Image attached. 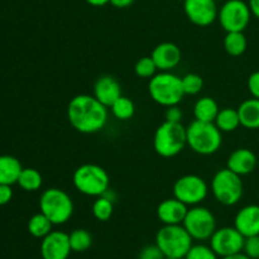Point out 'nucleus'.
Segmentation results:
<instances>
[{"instance_id": "nucleus-32", "label": "nucleus", "mask_w": 259, "mask_h": 259, "mask_svg": "<svg viewBox=\"0 0 259 259\" xmlns=\"http://www.w3.org/2000/svg\"><path fill=\"white\" fill-rule=\"evenodd\" d=\"M219 255L211 249L210 245L195 244L190 248L185 259H218Z\"/></svg>"}, {"instance_id": "nucleus-35", "label": "nucleus", "mask_w": 259, "mask_h": 259, "mask_svg": "<svg viewBox=\"0 0 259 259\" xmlns=\"http://www.w3.org/2000/svg\"><path fill=\"white\" fill-rule=\"evenodd\" d=\"M182 110L179 108V105H172L168 106L166 109V113H164V118L167 121H172V123H181L182 120Z\"/></svg>"}, {"instance_id": "nucleus-11", "label": "nucleus", "mask_w": 259, "mask_h": 259, "mask_svg": "<svg viewBox=\"0 0 259 259\" xmlns=\"http://www.w3.org/2000/svg\"><path fill=\"white\" fill-rule=\"evenodd\" d=\"M252 18L248 3L243 0H228L219 9L218 20L225 32H244Z\"/></svg>"}, {"instance_id": "nucleus-23", "label": "nucleus", "mask_w": 259, "mask_h": 259, "mask_svg": "<svg viewBox=\"0 0 259 259\" xmlns=\"http://www.w3.org/2000/svg\"><path fill=\"white\" fill-rule=\"evenodd\" d=\"M214 124L218 126V129H219L222 133H230V132H234L235 129H238V126L240 125V119L238 110L232 108L220 109Z\"/></svg>"}, {"instance_id": "nucleus-34", "label": "nucleus", "mask_w": 259, "mask_h": 259, "mask_svg": "<svg viewBox=\"0 0 259 259\" xmlns=\"http://www.w3.org/2000/svg\"><path fill=\"white\" fill-rule=\"evenodd\" d=\"M138 259H166L162 250L157 247V244L146 245L139 253Z\"/></svg>"}, {"instance_id": "nucleus-42", "label": "nucleus", "mask_w": 259, "mask_h": 259, "mask_svg": "<svg viewBox=\"0 0 259 259\" xmlns=\"http://www.w3.org/2000/svg\"><path fill=\"white\" fill-rule=\"evenodd\" d=\"M167 259H185V258H167Z\"/></svg>"}, {"instance_id": "nucleus-6", "label": "nucleus", "mask_w": 259, "mask_h": 259, "mask_svg": "<svg viewBox=\"0 0 259 259\" xmlns=\"http://www.w3.org/2000/svg\"><path fill=\"white\" fill-rule=\"evenodd\" d=\"M39 210L53 225H62L72 218L75 206L71 196L65 190L51 187L40 195Z\"/></svg>"}, {"instance_id": "nucleus-13", "label": "nucleus", "mask_w": 259, "mask_h": 259, "mask_svg": "<svg viewBox=\"0 0 259 259\" xmlns=\"http://www.w3.org/2000/svg\"><path fill=\"white\" fill-rule=\"evenodd\" d=\"M187 19L199 27H207L218 19L219 9L215 0H184Z\"/></svg>"}, {"instance_id": "nucleus-31", "label": "nucleus", "mask_w": 259, "mask_h": 259, "mask_svg": "<svg viewBox=\"0 0 259 259\" xmlns=\"http://www.w3.org/2000/svg\"><path fill=\"white\" fill-rule=\"evenodd\" d=\"M185 95H197L204 88V80L197 73H187L181 77Z\"/></svg>"}, {"instance_id": "nucleus-38", "label": "nucleus", "mask_w": 259, "mask_h": 259, "mask_svg": "<svg viewBox=\"0 0 259 259\" xmlns=\"http://www.w3.org/2000/svg\"><path fill=\"white\" fill-rule=\"evenodd\" d=\"M134 2L136 0H110V4L118 9H125V8L131 7Z\"/></svg>"}, {"instance_id": "nucleus-8", "label": "nucleus", "mask_w": 259, "mask_h": 259, "mask_svg": "<svg viewBox=\"0 0 259 259\" xmlns=\"http://www.w3.org/2000/svg\"><path fill=\"white\" fill-rule=\"evenodd\" d=\"M211 192L218 202L225 206L237 205L242 200L244 186L242 176L229 168L219 169L211 180Z\"/></svg>"}, {"instance_id": "nucleus-27", "label": "nucleus", "mask_w": 259, "mask_h": 259, "mask_svg": "<svg viewBox=\"0 0 259 259\" xmlns=\"http://www.w3.org/2000/svg\"><path fill=\"white\" fill-rule=\"evenodd\" d=\"M109 109H110L114 118L121 121L132 119L134 116V113H136V105H134L133 101L123 95H121Z\"/></svg>"}, {"instance_id": "nucleus-41", "label": "nucleus", "mask_w": 259, "mask_h": 259, "mask_svg": "<svg viewBox=\"0 0 259 259\" xmlns=\"http://www.w3.org/2000/svg\"><path fill=\"white\" fill-rule=\"evenodd\" d=\"M222 259H252L248 257L245 253L240 252V253H235V254H232V255H228V257H223Z\"/></svg>"}, {"instance_id": "nucleus-28", "label": "nucleus", "mask_w": 259, "mask_h": 259, "mask_svg": "<svg viewBox=\"0 0 259 259\" xmlns=\"http://www.w3.org/2000/svg\"><path fill=\"white\" fill-rule=\"evenodd\" d=\"M68 238L72 252H85L93 244V237L85 229H75L71 234H68Z\"/></svg>"}, {"instance_id": "nucleus-18", "label": "nucleus", "mask_w": 259, "mask_h": 259, "mask_svg": "<svg viewBox=\"0 0 259 259\" xmlns=\"http://www.w3.org/2000/svg\"><path fill=\"white\" fill-rule=\"evenodd\" d=\"M94 96L106 108H110L121 96V86L115 77L103 75L94 85Z\"/></svg>"}, {"instance_id": "nucleus-2", "label": "nucleus", "mask_w": 259, "mask_h": 259, "mask_svg": "<svg viewBox=\"0 0 259 259\" xmlns=\"http://www.w3.org/2000/svg\"><path fill=\"white\" fill-rule=\"evenodd\" d=\"M148 93L154 103L164 108L179 105L185 96L181 77L171 71H161L149 78Z\"/></svg>"}, {"instance_id": "nucleus-22", "label": "nucleus", "mask_w": 259, "mask_h": 259, "mask_svg": "<svg viewBox=\"0 0 259 259\" xmlns=\"http://www.w3.org/2000/svg\"><path fill=\"white\" fill-rule=\"evenodd\" d=\"M219 110L220 108L215 99L210 98V96L200 98L194 105L195 120L205 121V123H214Z\"/></svg>"}, {"instance_id": "nucleus-24", "label": "nucleus", "mask_w": 259, "mask_h": 259, "mask_svg": "<svg viewBox=\"0 0 259 259\" xmlns=\"http://www.w3.org/2000/svg\"><path fill=\"white\" fill-rule=\"evenodd\" d=\"M247 37L244 32H228L224 37V50L233 57H239L247 51Z\"/></svg>"}, {"instance_id": "nucleus-30", "label": "nucleus", "mask_w": 259, "mask_h": 259, "mask_svg": "<svg viewBox=\"0 0 259 259\" xmlns=\"http://www.w3.org/2000/svg\"><path fill=\"white\" fill-rule=\"evenodd\" d=\"M157 71H158V68H157L156 63L151 56L139 58L134 66V72L141 78H152L156 75Z\"/></svg>"}, {"instance_id": "nucleus-5", "label": "nucleus", "mask_w": 259, "mask_h": 259, "mask_svg": "<svg viewBox=\"0 0 259 259\" xmlns=\"http://www.w3.org/2000/svg\"><path fill=\"white\" fill-rule=\"evenodd\" d=\"M75 189L80 194L99 197L110 187L109 174L99 164L85 163L75 169L72 176Z\"/></svg>"}, {"instance_id": "nucleus-21", "label": "nucleus", "mask_w": 259, "mask_h": 259, "mask_svg": "<svg viewBox=\"0 0 259 259\" xmlns=\"http://www.w3.org/2000/svg\"><path fill=\"white\" fill-rule=\"evenodd\" d=\"M237 110L239 114L240 125L247 129H259V99H247Z\"/></svg>"}, {"instance_id": "nucleus-19", "label": "nucleus", "mask_w": 259, "mask_h": 259, "mask_svg": "<svg viewBox=\"0 0 259 259\" xmlns=\"http://www.w3.org/2000/svg\"><path fill=\"white\" fill-rule=\"evenodd\" d=\"M257 167V156L248 148H238L230 153L227 161V168L239 176L252 174Z\"/></svg>"}, {"instance_id": "nucleus-43", "label": "nucleus", "mask_w": 259, "mask_h": 259, "mask_svg": "<svg viewBox=\"0 0 259 259\" xmlns=\"http://www.w3.org/2000/svg\"><path fill=\"white\" fill-rule=\"evenodd\" d=\"M258 199H259V190H258Z\"/></svg>"}, {"instance_id": "nucleus-7", "label": "nucleus", "mask_w": 259, "mask_h": 259, "mask_svg": "<svg viewBox=\"0 0 259 259\" xmlns=\"http://www.w3.org/2000/svg\"><path fill=\"white\" fill-rule=\"evenodd\" d=\"M192 238L182 224L163 225L156 234V244L164 257L185 258L192 247Z\"/></svg>"}, {"instance_id": "nucleus-36", "label": "nucleus", "mask_w": 259, "mask_h": 259, "mask_svg": "<svg viewBox=\"0 0 259 259\" xmlns=\"http://www.w3.org/2000/svg\"><path fill=\"white\" fill-rule=\"evenodd\" d=\"M247 86L252 98L259 99V71L250 73V76L248 77Z\"/></svg>"}, {"instance_id": "nucleus-37", "label": "nucleus", "mask_w": 259, "mask_h": 259, "mask_svg": "<svg viewBox=\"0 0 259 259\" xmlns=\"http://www.w3.org/2000/svg\"><path fill=\"white\" fill-rule=\"evenodd\" d=\"M13 199V190L9 185L0 184V206L7 205Z\"/></svg>"}, {"instance_id": "nucleus-33", "label": "nucleus", "mask_w": 259, "mask_h": 259, "mask_svg": "<svg viewBox=\"0 0 259 259\" xmlns=\"http://www.w3.org/2000/svg\"><path fill=\"white\" fill-rule=\"evenodd\" d=\"M243 253L252 259H259V235L245 238Z\"/></svg>"}, {"instance_id": "nucleus-20", "label": "nucleus", "mask_w": 259, "mask_h": 259, "mask_svg": "<svg viewBox=\"0 0 259 259\" xmlns=\"http://www.w3.org/2000/svg\"><path fill=\"white\" fill-rule=\"evenodd\" d=\"M22 169L23 167L19 159L8 154L0 156V184L9 186L18 184Z\"/></svg>"}, {"instance_id": "nucleus-16", "label": "nucleus", "mask_w": 259, "mask_h": 259, "mask_svg": "<svg viewBox=\"0 0 259 259\" xmlns=\"http://www.w3.org/2000/svg\"><path fill=\"white\" fill-rule=\"evenodd\" d=\"M234 228L244 238L259 235V205L242 207L234 218Z\"/></svg>"}, {"instance_id": "nucleus-29", "label": "nucleus", "mask_w": 259, "mask_h": 259, "mask_svg": "<svg viewBox=\"0 0 259 259\" xmlns=\"http://www.w3.org/2000/svg\"><path fill=\"white\" fill-rule=\"evenodd\" d=\"M93 215L99 222H108L114 211V202L104 196L96 197L93 204Z\"/></svg>"}, {"instance_id": "nucleus-10", "label": "nucleus", "mask_w": 259, "mask_h": 259, "mask_svg": "<svg viewBox=\"0 0 259 259\" xmlns=\"http://www.w3.org/2000/svg\"><path fill=\"white\" fill-rule=\"evenodd\" d=\"M185 229L187 230L194 240H209L217 230V220L214 214L204 206H192L189 209L184 223Z\"/></svg>"}, {"instance_id": "nucleus-17", "label": "nucleus", "mask_w": 259, "mask_h": 259, "mask_svg": "<svg viewBox=\"0 0 259 259\" xmlns=\"http://www.w3.org/2000/svg\"><path fill=\"white\" fill-rule=\"evenodd\" d=\"M187 205L177 200L176 197L166 199L157 206V218L163 225H177L182 224L186 217Z\"/></svg>"}, {"instance_id": "nucleus-4", "label": "nucleus", "mask_w": 259, "mask_h": 259, "mask_svg": "<svg viewBox=\"0 0 259 259\" xmlns=\"http://www.w3.org/2000/svg\"><path fill=\"white\" fill-rule=\"evenodd\" d=\"M187 146L186 128L181 123L164 120L153 137V148L158 156L172 158L181 153Z\"/></svg>"}, {"instance_id": "nucleus-14", "label": "nucleus", "mask_w": 259, "mask_h": 259, "mask_svg": "<svg viewBox=\"0 0 259 259\" xmlns=\"http://www.w3.org/2000/svg\"><path fill=\"white\" fill-rule=\"evenodd\" d=\"M72 252L68 234L60 230H52L40 243V255L43 259H67Z\"/></svg>"}, {"instance_id": "nucleus-26", "label": "nucleus", "mask_w": 259, "mask_h": 259, "mask_svg": "<svg viewBox=\"0 0 259 259\" xmlns=\"http://www.w3.org/2000/svg\"><path fill=\"white\" fill-rule=\"evenodd\" d=\"M43 179L42 175L39 174V171H37L35 168H23L20 172V176L18 179V185H19L20 189H23L24 191L28 192H34L42 187Z\"/></svg>"}, {"instance_id": "nucleus-15", "label": "nucleus", "mask_w": 259, "mask_h": 259, "mask_svg": "<svg viewBox=\"0 0 259 259\" xmlns=\"http://www.w3.org/2000/svg\"><path fill=\"white\" fill-rule=\"evenodd\" d=\"M151 57L159 71H171L181 62L182 53L179 46L175 43L163 42L154 47Z\"/></svg>"}, {"instance_id": "nucleus-9", "label": "nucleus", "mask_w": 259, "mask_h": 259, "mask_svg": "<svg viewBox=\"0 0 259 259\" xmlns=\"http://www.w3.org/2000/svg\"><path fill=\"white\" fill-rule=\"evenodd\" d=\"M174 197L187 206H197L205 201L209 195V186L202 177L197 175H185L174 184Z\"/></svg>"}, {"instance_id": "nucleus-12", "label": "nucleus", "mask_w": 259, "mask_h": 259, "mask_svg": "<svg viewBox=\"0 0 259 259\" xmlns=\"http://www.w3.org/2000/svg\"><path fill=\"white\" fill-rule=\"evenodd\" d=\"M209 240L211 249L223 258L243 252L245 238L234 227H224L215 230Z\"/></svg>"}, {"instance_id": "nucleus-25", "label": "nucleus", "mask_w": 259, "mask_h": 259, "mask_svg": "<svg viewBox=\"0 0 259 259\" xmlns=\"http://www.w3.org/2000/svg\"><path fill=\"white\" fill-rule=\"evenodd\" d=\"M52 222L43 212L34 214L28 222V232L32 237L38 239H43L46 235L50 234L52 232Z\"/></svg>"}, {"instance_id": "nucleus-40", "label": "nucleus", "mask_w": 259, "mask_h": 259, "mask_svg": "<svg viewBox=\"0 0 259 259\" xmlns=\"http://www.w3.org/2000/svg\"><path fill=\"white\" fill-rule=\"evenodd\" d=\"M85 2L93 7H104L108 3H110V0H85Z\"/></svg>"}, {"instance_id": "nucleus-1", "label": "nucleus", "mask_w": 259, "mask_h": 259, "mask_svg": "<svg viewBox=\"0 0 259 259\" xmlns=\"http://www.w3.org/2000/svg\"><path fill=\"white\" fill-rule=\"evenodd\" d=\"M108 108L94 95L80 94L72 98L67 106V119L71 126L82 134L103 131L108 121Z\"/></svg>"}, {"instance_id": "nucleus-3", "label": "nucleus", "mask_w": 259, "mask_h": 259, "mask_svg": "<svg viewBox=\"0 0 259 259\" xmlns=\"http://www.w3.org/2000/svg\"><path fill=\"white\" fill-rule=\"evenodd\" d=\"M186 136L187 146L201 156L217 153L223 143V133L214 123L194 120L186 128Z\"/></svg>"}, {"instance_id": "nucleus-39", "label": "nucleus", "mask_w": 259, "mask_h": 259, "mask_svg": "<svg viewBox=\"0 0 259 259\" xmlns=\"http://www.w3.org/2000/svg\"><path fill=\"white\" fill-rule=\"evenodd\" d=\"M248 5H249L252 15H254L255 18L259 19V0H249Z\"/></svg>"}]
</instances>
